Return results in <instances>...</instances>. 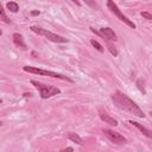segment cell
<instances>
[{
  "label": "cell",
  "mask_w": 152,
  "mask_h": 152,
  "mask_svg": "<svg viewBox=\"0 0 152 152\" xmlns=\"http://www.w3.org/2000/svg\"><path fill=\"white\" fill-rule=\"evenodd\" d=\"M110 99L119 109L125 110V112H127L132 115H135L138 118H145V113L141 110V108L124 93L118 90L110 95Z\"/></svg>",
  "instance_id": "1"
},
{
  "label": "cell",
  "mask_w": 152,
  "mask_h": 152,
  "mask_svg": "<svg viewBox=\"0 0 152 152\" xmlns=\"http://www.w3.org/2000/svg\"><path fill=\"white\" fill-rule=\"evenodd\" d=\"M31 83L39 90V94H40V97L42 99H49L53 95H57L61 93V89L55 87V86H50V84H44V83H40L38 81H34V80H31Z\"/></svg>",
  "instance_id": "2"
},
{
  "label": "cell",
  "mask_w": 152,
  "mask_h": 152,
  "mask_svg": "<svg viewBox=\"0 0 152 152\" xmlns=\"http://www.w3.org/2000/svg\"><path fill=\"white\" fill-rule=\"evenodd\" d=\"M23 70L26 71V72H31V74H37V75H42V76H50V77H53V78H59V80L74 82L70 77H68V76H65V75H62V74H58V72H55V71H50V70L38 69V68H36V66L25 65V66H23Z\"/></svg>",
  "instance_id": "3"
},
{
  "label": "cell",
  "mask_w": 152,
  "mask_h": 152,
  "mask_svg": "<svg viewBox=\"0 0 152 152\" xmlns=\"http://www.w3.org/2000/svg\"><path fill=\"white\" fill-rule=\"evenodd\" d=\"M30 30L32 32L39 34V36H44L46 39H49V40H51L53 43H68V39L66 38H64V37H62L59 34H56V33H53L51 31H48V30H45L43 27H39V26L33 25V26L30 27Z\"/></svg>",
  "instance_id": "4"
},
{
  "label": "cell",
  "mask_w": 152,
  "mask_h": 152,
  "mask_svg": "<svg viewBox=\"0 0 152 152\" xmlns=\"http://www.w3.org/2000/svg\"><path fill=\"white\" fill-rule=\"evenodd\" d=\"M107 6H108V8L110 10V12L112 13H114V15H116L121 21H124L126 25H128L129 27H132V28H135V24L131 20V19H128L121 11H120V8L118 7V5L115 4V2H113V1H107Z\"/></svg>",
  "instance_id": "5"
},
{
  "label": "cell",
  "mask_w": 152,
  "mask_h": 152,
  "mask_svg": "<svg viewBox=\"0 0 152 152\" xmlns=\"http://www.w3.org/2000/svg\"><path fill=\"white\" fill-rule=\"evenodd\" d=\"M103 133H104V135H106L112 142H114V144L124 145V144L127 142V139H126L124 135H121L119 132H115V131H113V129L106 128V129H103Z\"/></svg>",
  "instance_id": "6"
},
{
  "label": "cell",
  "mask_w": 152,
  "mask_h": 152,
  "mask_svg": "<svg viewBox=\"0 0 152 152\" xmlns=\"http://www.w3.org/2000/svg\"><path fill=\"white\" fill-rule=\"evenodd\" d=\"M93 32H95L96 34H99L100 37H102L103 39L106 40H109V42H116V33L110 28V27H101L99 31H95L93 27H90Z\"/></svg>",
  "instance_id": "7"
},
{
  "label": "cell",
  "mask_w": 152,
  "mask_h": 152,
  "mask_svg": "<svg viewBox=\"0 0 152 152\" xmlns=\"http://www.w3.org/2000/svg\"><path fill=\"white\" fill-rule=\"evenodd\" d=\"M99 116H100V119L102 120V121H104L106 124H108V125H112V126H116L118 125V121L114 119V118H112L106 110H103V109H99Z\"/></svg>",
  "instance_id": "8"
},
{
  "label": "cell",
  "mask_w": 152,
  "mask_h": 152,
  "mask_svg": "<svg viewBox=\"0 0 152 152\" xmlns=\"http://www.w3.org/2000/svg\"><path fill=\"white\" fill-rule=\"evenodd\" d=\"M12 38H13V43H14L18 48H20V49H23V50H27V45L25 44L24 38H23L21 34H19V33H13Z\"/></svg>",
  "instance_id": "9"
},
{
  "label": "cell",
  "mask_w": 152,
  "mask_h": 152,
  "mask_svg": "<svg viewBox=\"0 0 152 152\" xmlns=\"http://www.w3.org/2000/svg\"><path fill=\"white\" fill-rule=\"evenodd\" d=\"M128 124H131L132 126H134V127H137L145 137H147V138H152V134H151V131L150 129H147L146 127H144L142 125H140L139 122H137V121H133V120H129L128 121Z\"/></svg>",
  "instance_id": "10"
},
{
  "label": "cell",
  "mask_w": 152,
  "mask_h": 152,
  "mask_svg": "<svg viewBox=\"0 0 152 152\" xmlns=\"http://www.w3.org/2000/svg\"><path fill=\"white\" fill-rule=\"evenodd\" d=\"M68 138H69L72 142H76V144H78V145H82V144H83L82 138H81L77 133H72V132H70V133H68Z\"/></svg>",
  "instance_id": "11"
},
{
  "label": "cell",
  "mask_w": 152,
  "mask_h": 152,
  "mask_svg": "<svg viewBox=\"0 0 152 152\" xmlns=\"http://www.w3.org/2000/svg\"><path fill=\"white\" fill-rule=\"evenodd\" d=\"M6 6H7V8H8L11 12H13V13H17V12L19 11V5H18L17 2H14V1H10V2H7Z\"/></svg>",
  "instance_id": "12"
},
{
  "label": "cell",
  "mask_w": 152,
  "mask_h": 152,
  "mask_svg": "<svg viewBox=\"0 0 152 152\" xmlns=\"http://www.w3.org/2000/svg\"><path fill=\"white\" fill-rule=\"evenodd\" d=\"M0 19L4 23H6V24H10L11 23V20L8 19V17H7V14H6V12H5V10H4V7H2L1 4H0Z\"/></svg>",
  "instance_id": "13"
},
{
  "label": "cell",
  "mask_w": 152,
  "mask_h": 152,
  "mask_svg": "<svg viewBox=\"0 0 152 152\" xmlns=\"http://www.w3.org/2000/svg\"><path fill=\"white\" fill-rule=\"evenodd\" d=\"M90 44H91V45H93V46H94V48H95L97 51H100V52H103V51H104L103 46H102V45H101V44H100L97 40H95V39H91V40H90Z\"/></svg>",
  "instance_id": "14"
},
{
  "label": "cell",
  "mask_w": 152,
  "mask_h": 152,
  "mask_svg": "<svg viewBox=\"0 0 152 152\" xmlns=\"http://www.w3.org/2000/svg\"><path fill=\"white\" fill-rule=\"evenodd\" d=\"M107 48H108V50H109V52L113 55V56H118V51H116V49L112 45V44H108L107 43Z\"/></svg>",
  "instance_id": "15"
},
{
  "label": "cell",
  "mask_w": 152,
  "mask_h": 152,
  "mask_svg": "<svg viewBox=\"0 0 152 152\" xmlns=\"http://www.w3.org/2000/svg\"><path fill=\"white\" fill-rule=\"evenodd\" d=\"M140 14H141L144 18H146L147 20H152V14H151V13H148V12H141Z\"/></svg>",
  "instance_id": "16"
},
{
  "label": "cell",
  "mask_w": 152,
  "mask_h": 152,
  "mask_svg": "<svg viewBox=\"0 0 152 152\" xmlns=\"http://www.w3.org/2000/svg\"><path fill=\"white\" fill-rule=\"evenodd\" d=\"M137 87L139 88V90H140L142 94H145V89H144V87H142V84H141V81H140V80H138V81H137Z\"/></svg>",
  "instance_id": "17"
},
{
  "label": "cell",
  "mask_w": 152,
  "mask_h": 152,
  "mask_svg": "<svg viewBox=\"0 0 152 152\" xmlns=\"http://www.w3.org/2000/svg\"><path fill=\"white\" fill-rule=\"evenodd\" d=\"M62 152H72V147H68V148H65V150H63Z\"/></svg>",
  "instance_id": "18"
},
{
  "label": "cell",
  "mask_w": 152,
  "mask_h": 152,
  "mask_svg": "<svg viewBox=\"0 0 152 152\" xmlns=\"http://www.w3.org/2000/svg\"><path fill=\"white\" fill-rule=\"evenodd\" d=\"M31 14H32V15H38V14H39V11H32Z\"/></svg>",
  "instance_id": "19"
},
{
  "label": "cell",
  "mask_w": 152,
  "mask_h": 152,
  "mask_svg": "<svg viewBox=\"0 0 152 152\" xmlns=\"http://www.w3.org/2000/svg\"><path fill=\"white\" fill-rule=\"evenodd\" d=\"M1 34H2V32H1V30H0V36H1Z\"/></svg>",
  "instance_id": "20"
},
{
  "label": "cell",
  "mask_w": 152,
  "mask_h": 152,
  "mask_svg": "<svg viewBox=\"0 0 152 152\" xmlns=\"http://www.w3.org/2000/svg\"><path fill=\"white\" fill-rule=\"evenodd\" d=\"M1 125H2V122H1V121H0V127H1Z\"/></svg>",
  "instance_id": "21"
},
{
  "label": "cell",
  "mask_w": 152,
  "mask_h": 152,
  "mask_svg": "<svg viewBox=\"0 0 152 152\" xmlns=\"http://www.w3.org/2000/svg\"><path fill=\"white\" fill-rule=\"evenodd\" d=\"M1 102H2V100H1V99H0V103H1Z\"/></svg>",
  "instance_id": "22"
}]
</instances>
